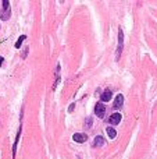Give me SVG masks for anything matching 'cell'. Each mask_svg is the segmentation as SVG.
Instances as JSON below:
<instances>
[{"instance_id":"6da1fadb","label":"cell","mask_w":157,"mask_h":159,"mask_svg":"<svg viewBox=\"0 0 157 159\" xmlns=\"http://www.w3.org/2000/svg\"><path fill=\"white\" fill-rule=\"evenodd\" d=\"M1 9H0V17H1V20H9L10 18V14H11V9H10V1L9 0H3V3H1Z\"/></svg>"},{"instance_id":"30bf717a","label":"cell","mask_w":157,"mask_h":159,"mask_svg":"<svg viewBox=\"0 0 157 159\" xmlns=\"http://www.w3.org/2000/svg\"><path fill=\"white\" fill-rule=\"evenodd\" d=\"M106 131H107V134H109V137H110L111 140L117 137V131L114 130V127H107L106 128Z\"/></svg>"},{"instance_id":"9c48e42d","label":"cell","mask_w":157,"mask_h":159,"mask_svg":"<svg viewBox=\"0 0 157 159\" xmlns=\"http://www.w3.org/2000/svg\"><path fill=\"white\" fill-rule=\"evenodd\" d=\"M20 135H21V128L18 130L17 132V137H16V141H14V145H13V159L16 156V151H17V144H18V140H20Z\"/></svg>"},{"instance_id":"7a4b0ae2","label":"cell","mask_w":157,"mask_h":159,"mask_svg":"<svg viewBox=\"0 0 157 159\" xmlns=\"http://www.w3.org/2000/svg\"><path fill=\"white\" fill-rule=\"evenodd\" d=\"M122 46H124V32L120 28V31H118V48H117V56H115L117 60L120 59V54L122 52Z\"/></svg>"},{"instance_id":"8fae6325","label":"cell","mask_w":157,"mask_h":159,"mask_svg":"<svg viewBox=\"0 0 157 159\" xmlns=\"http://www.w3.org/2000/svg\"><path fill=\"white\" fill-rule=\"evenodd\" d=\"M25 39H26V37H25V35H21V37L18 38V41H17V42H16V48H17V49H20V48H21L22 42H24Z\"/></svg>"},{"instance_id":"ba28073f","label":"cell","mask_w":157,"mask_h":159,"mask_svg":"<svg viewBox=\"0 0 157 159\" xmlns=\"http://www.w3.org/2000/svg\"><path fill=\"white\" fill-rule=\"evenodd\" d=\"M111 95H113L111 90H110V88H107V90L103 92V95H102V101H103V102H109L111 99Z\"/></svg>"},{"instance_id":"3957f363","label":"cell","mask_w":157,"mask_h":159,"mask_svg":"<svg viewBox=\"0 0 157 159\" xmlns=\"http://www.w3.org/2000/svg\"><path fill=\"white\" fill-rule=\"evenodd\" d=\"M94 115L97 117H100V119H103L106 115V106L102 103V102H97L96 103V106H94Z\"/></svg>"},{"instance_id":"4fadbf2b","label":"cell","mask_w":157,"mask_h":159,"mask_svg":"<svg viewBox=\"0 0 157 159\" xmlns=\"http://www.w3.org/2000/svg\"><path fill=\"white\" fill-rule=\"evenodd\" d=\"M74 107H75V105H74V103H71V105H70V107H68V112L71 113V112L74 110Z\"/></svg>"},{"instance_id":"277c9868","label":"cell","mask_w":157,"mask_h":159,"mask_svg":"<svg viewBox=\"0 0 157 159\" xmlns=\"http://www.w3.org/2000/svg\"><path fill=\"white\" fill-rule=\"evenodd\" d=\"M72 140L78 144H84V143L88 141V135L84 134V132H75V134L72 135Z\"/></svg>"},{"instance_id":"52a82bcc","label":"cell","mask_w":157,"mask_h":159,"mask_svg":"<svg viewBox=\"0 0 157 159\" xmlns=\"http://www.w3.org/2000/svg\"><path fill=\"white\" fill-rule=\"evenodd\" d=\"M121 122V115L120 113H113L110 117H109V123H110L111 126H115V124H118Z\"/></svg>"},{"instance_id":"5bb4252c","label":"cell","mask_w":157,"mask_h":159,"mask_svg":"<svg viewBox=\"0 0 157 159\" xmlns=\"http://www.w3.org/2000/svg\"><path fill=\"white\" fill-rule=\"evenodd\" d=\"M26 54H28V48H25V52L22 53V59H25V57H26Z\"/></svg>"},{"instance_id":"7c38bea8","label":"cell","mask_w":157,"mask_h":159,"mask_svg":"<svg viewBox=\"0 0 157 159\" xmlns=\"http://www.w3.org/2000/svg\"><path fill=\"white\" fill-rule=\"evenodd\" d=\"M92 124H93V120H92V117H86V119H85V128L92 127Z\"/></svg>"},{"instance_id":"8992f818","label":"cell","mask_w":157,"mask_h":159,"mask_svg":"<svg viewBox=\"0 0 157 159\" xmlns=\"http://www.w3.org/2000/svg\"><path fill=\"white\" fill-rule=\"evenodd\" d=\"M103 145H104V138L102 137V135L94 137L93 143H92V147H93V148H100V147H103Z\"/></svg>"},{"instance_id":"5b68a950","label":"cell","mask_w":157,"mask_h":159,"mask_svg":"<svg viewBox=\"0 0 157 159\" xmlns=\"http://www.w3.org/2000/svg\"><path fill=\"white\" fill-rule=\"evenodd\" d=\"M122 105H124V95H117L114 99V103H113V109H115V110H118V109H121L122 107Z\"/></svg>"},{"instance_id":"9a60e30c","label":"cell","mask_w":157,"mask_h":159,"mask_svg":"<svg viewBox=\"0 0 157 159\" xmlns=\"http://www.w3.org/2000/svg\"><path fill=\"white\" fill-rule=\"evenodd\" d=\"M3 62H4V59H3V57H0V66L3 64Z\"/></svg>"}]
</instances>
